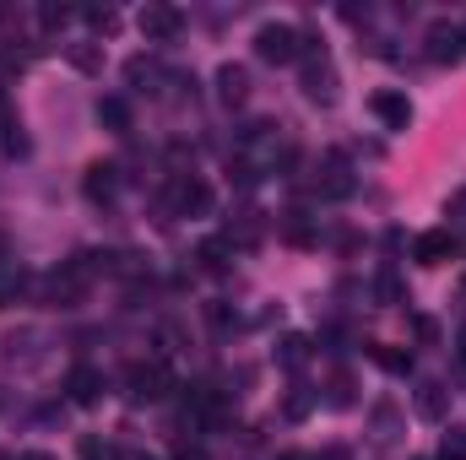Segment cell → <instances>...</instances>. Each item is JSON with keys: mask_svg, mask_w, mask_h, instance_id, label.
I'll return each instance as SVG.
<instances>
[{"mask_svg": "<svg viewBox=\"0 0 466 460\" xmlns=\"http://www.w3.org/2000/svg\"><path fill=\"white\" fill-rule=\"evenodd\" d=\"M293 157V141L282 135V125H249L238 135V174H277Z\"/></svg>", "mask_w": 466, "mask_h": 460, "instance_id": "6da1fadb", "label": "cell"}, {"mask_svg": "<svg viewBox=\"0 0 466 460\" xmlns=\"http://www.w3.org/2000/svg\"><path fill=\"white\" fill-rule=\"evenodd\" d=\"M0 363H5L11 374H38V368L49 363V336H44L38 325H16V331H5V342H0Z\"/></svg>", "mask_w": 466, "mask_h": 460, "instance_id": "7a4b0ae2", "label": "cell"}, {"mask_svg": "<svg viewBox=\"0 0 466 460\" xmlns=\"http://www.w3.org/2000/svg\"><path fill=\"white\" fill-rule=\"evenodd\" d=\"M304 49H309V38H304L293 22H266V27L255 33V55H260L266 65H293V60H304Z\"/></svg>", "mask_w": 466, "mask_h": 460, "instance_id": "3957f363", "label": "cell"}, {"mask_svg": "<svg viewBox=\"0 0 466 460\" xmlns=\"http://www.w3.org/2000/svg\"><path fill=\"white\" fill-rule=\"evenodd\" d=\"M304 98L320 104V109L337 104V65H331V55H326L320 44L304 49Z\"/></svg>", "mask_w": 466, "mask_h": 460, "instance_id": "277c9868", "label": "cell"}, {"mask_svg": "<svg viewBox=\"0 0 466 460\" xmlns=\"http://www.w3.org/2000/svg\"><path fill=\"white\" fill-rule=\"evenodd\" d=\"M136 27H141L147 44H168V38H179L185 16H179V5H168V0H147V5L136 11Z\"/></svg>", "mask_w": 466, "mask_h": 460, "instance_id": "5b68a950", "label": "cell"}, {"mask_svg": "<svg viewBox=\"0 0 466 460\" xmlns=\"http://www.w3.org/2000/svg\"><path fill=\"white\" fill-rule=\"evenodd\" d=\"M423 49H429V60H461V22H451V16H434L429 22V33H423Z\"/></svg>", "mask_w": 466, "mask_h": 460, "instance_id": "8992f818", "label": "cell"}, {"mask_svg": "<svg viewBox=\"0 0 466 460\" xmlns=\"http://www.w3.org/2000/svg\"><path fill=\"white\" fill-rule=\"evenodd\" d=\"M369 115L380 119L385 130H407V125H412V98L396 93V87H380V93L369 98Z\"/></svg>", "mask_w": 466, "mask_h": 460, "instance_id": "52a82bcc", "label": "cell"}, {"mask_svg": "<svg viewBox=\"0 0 466 460\" xmlns=\"http://www.w3.org/2000/svg\"><path fill=\"white\" fill-rule=\"evenodd\" d=\"M207 206H212V185H207V179H196V174L174 179V212H179V217H201Z\"/></svg>", "mask_w": 466, "mask_h": 460, "instance_id": "ba28073f", "label": "cell"}, {"mask_svg": "<svg viewBox=\"0 0 466 460\" xmlns=\"http://www.w3.org/2000/svg\"><path fill=\"white\" fill-rule=\"evenodd\" d=\"M66 390H71L76 406H98V401H104V374H98L93 363H76L71 379H66Z\"/></svg>", "mask_w": 466, "mask_h": 460, "instance_id": "9c48e42d", "label": "cell"}, {"mask_svg": "<svg viewBox=\"0 0 466 460\" xmlns=\"http://www.w3.org/2000/svg\"><path fill=\"white\" fill-rule=\"evenodd\" d=\"M130 395H136V401L168 395V368H163V363H136V368H130Z\"/></svg>", "mask_w": 466, "mask_h": 460, "instance_id": "30bf717a", "label": "cell"}, {"mask_svg": "<svg viewBox=\"0 0 466 460\" xmlns=\"http://www.w3.org/2000/svg\"><path fill=\"white\" fill-rule=\"evenodd\" d=\"M451 255H456V238H451L445 228H429L418 244H412V260H418V265H445Z\"/></svg>", "mask_w": 466, "mask_h": 460, "instance_id": "8fae6325", "label": "cell"}, {"mask_svg": "<svg viewBox=\"0 0 466 460\" xmlns=\"http://www.w3.org/2000/svg\"><path fill=\"white\" fill-rule=\"evenodd\" d=\"M218 98H223V109H244V98H249V71L244 65L218 71Z\"/></svg>", "mask_w": 466, "mask_h": 460, "instance_id": "7c38bea8", "label": "cell"}, {"mask_svg": "<svg viewBox=\"0 0 466 460\" xmlns=\"http://www.w3.org/2000/svg\"><path fill=\"white\" fill-rule=\"evenodd\" d=\"M82 190H87V201H115L119 168H115V163H93V168H87V179H82Z\"/></svg>", "mask_w": 466, "mask_h": 460, "instance_id": "4fadbf2b", "label": "cell"}, {"mask_svg": "<svg viewBox=\"0 0 466 460\" xmlns=\"http://www.w3.org/2000/svg\"><path fill=\"white\" fill-rule=\"evenodd\" d=\"M320 195H331V201H342V195H352V174L342 157H326V179H320Z\"/></svg>", "mask_w": 466, "mask_h": 460, "instance_id": "5bb4252c", "label": "cell"}, {"mask_svg": "<svg viewBox=\"0 0 466 460\" xmlns=\"http://www.w3.org/2000/svg\"><path fill=\"white\" fill-rule=\"evenodd\" d=\"M445 406H451V395H445V385H418V417H445Z\"/></svg>", "mask_w": 466, "mask_h": 460, "instance_id": "9a60e30c", "label": "cell"}, {"mask_svg": "<svg viewBox=\"0 0 466 460\" xmlns=\"http://www.w3.org/2000/svg\"><path fill=\"white\" fill-rule=\"evenodd\" d=\"M98 125H109V130H130V104H125V98H98Z\"/></svg>", "mask_w": 466, "mask_h": 460, "instance_id": "2e32d148", "label": "cell"}, {"mask_svg": "<svg viewBox=\"0 0 466 460\" xmlns=\"http://www.w3.org/2000/svg\"><path fill=\"white\" fill-rule=\"evenodd\" d=\"M369 352L385 374H412V352H401V346H369Z\"/></svg>", "mask_w": 466, "mask_h": 460, "instance_id": "e0dca14e", "label": "cell"}, {"mask_svg": "<svg viewBox=\"0 0 466 460\" xmlns=\"http://www.w3.org/2000/svg\"><path fill=\"white\" fill-rule=\"evenodd\" d=\"M71 65L93 76V71H104V49L98 44H71Z\"/></svg>", "mask_w": 466, "mask_h": 460, "instance_id": "ac0fdd59", "label": "cell"}, {"mask_svg": "<svg viewBox=\"0 0 466 460\" xmlns=\"http://www.w3.org/2000/svg\"><path fill=\"white\" fill-rule=\"evenodd\" d=\"M82 460H125V450L109 445V439H98V434H87L82 439Z\"/></svg>", "mask_w": 466, "mask_h": 460, "instance_id": "d6986e66", "label": "cell"}, {"mask_svg": "<svg viewBox=\"0 0 466 460\" xmlns=\"http://www.w3.org/2000/svg\"><path fill=\"white\" fill-rule=\"evenodd\" d=\"M201 265H207V271H223V265H228V238H207V244H201Z\"/></svg>", "mask_w": 466, "mask_h": 460, "instance_id": "ffe728a7", "label": "cell"}, {"mask_svg": "<svg viewBox=\"0 0 466 460\" xmlns=\"http://www.w3.org/2000/svg\"><path fill=\"white\" fill-rule=\"evenodd\" d=\"M82 16H87V27H93V33H115V27H119L115 5H87Z\"/></svg>", "mask_w": 466, "mask_h": 460, "instance_id": "44dd1931", "label": "cell"}, {"mask_svg": "<svg viewBox=\"0 0 466 460\" xmlns=\"http://www.w3.org/2000/svg\"><path fill=\"white\" fill-rule=\"evenodd\" d=\"M326 401H331V406H352V379L342 374V368L331 374V385H326Z\"/></svg>", "mask_w": 466, "mask_h": 460, "instance_id": "7402d4cb", "label": "cell"}, {"mask_svg": "<svg viewBox=\"0 0 466 460\" xmlns=\"http://www.w3.org/2000/svg\"><path fill=\"white\" fill-rule=\"evenodd\" d=\"M440 460H466V428H451L445 445H440Z\"/></svg>", "mask_w": 466, "mask_h": 460, "instance_id": "603a6c76", "label": "cell"}, {"mask_svg": "<svg viewBox=\"0 0 466 460\" xmlns=\"http://www.w3.org/2000/svg\"><path fill=\"white\" fill-rule=\"evenodd\" d=\"M374 428H380L374 439H380V445H390V439H396V406H380V412H374Z\"/></svg>", "mask_w": 466, "mask_h": 460, "instance_id": "cb8c5ba5", "label": "cell"}, {"mask_svg": "<svg viewBox=\"0 0 466 460\" xmlns=\"http://www.w3.org/2000/svg\"><path fill=\"white\" fill-rule=\"evenodd\" d=\"M304 357H309V342H304V336H288V342H282V363H288V368H299Z\"/></svg>", "mask_w": 466, "mask_h": 460, "instance_id": "d4e9b609", "label": "cell"}, {"mask_svg": "<svg viewBox=\"0 0 466 460\" xmlns=\"http://www.w3.org/2000/svg\"><path fill=\"white\" fill-rule=\"evenodd\" d=\"M38 22L55 33V27H66V22H71V11H66V5H44V11H38Z\"/></svg>", "mask_w": 466, "mask_h": 460, "instance_id": "484cf974", "label": "cell"}, {"mask_svg": "<svg viewBox=\"0 0 466 460\" xmlns=\"http://www.w3.org/2000/svg\"><path fill=\"white\" fill-rule=\"evenodd\" d=\"M309 412V395H288V417H304Z\"/></svg>", "mask_w": 466, "mask_h": 460, "instance_id": "4316f807", "label": "cell"}, {"mask_svg": "<svg viewBox=\"0 0 466 460\" xmlns=\"http://www.w3.org/2000/svg\"><path fill=\"white\" fill-rule=\"evenodd\" d=\"M16 460H55V455H49V450H22Z\"/></svg>", "mask_w": 466, "mask_h": 460, "instance_id": "83f0119b", "label": "cell"}, {"mask_svg": "<svg viewBox=\"0 0 466 460\" xmlns=\"http://www.w3.org/2000/svg\"><path fill=\"white\" fill-rule=\"evenodd\" d=\"M277 460H315V455H304V450H288V455H277Z\"/></svg>", "mask_w": 466, "mask_h": 460, "instance_id": "f1b7e54d", "label": "cell"}, {"mask_svg": "<svg viewBox=\"0 0 466 460\" xmlns=\"http://www.w3.org/2000/svg\"><path fill=\"white\" fill-rule=\"evenodd\" d=\"M125 460H157V455H125Z\"/></svg>", "mask_w": 466, "mask_h": 460, "instance_id": "f546056e", "label": "cell"}, {"mask_svg": "<svg viewBox=\"0 0 466 460\" xmlns=\"http://www.w3.org/2000/svg\"><path fill=\"white\" fill-rule=\"evenodd\" d=\"M461 49H466V22H461Z\"/></svg>", "mask_w": 466, "mask_h": 460, "instance_id": "4dcf8cb0", "label": "cell"}, {"mask_svg": "<svg viewBox=\"0 0 466 460\" xmlns=\"http://www.w3.org/2000/svg\"><path fill=\"white\" fill-rule=\"evenodd\" d=\"M461 357H466V331H461Z\"/></svg>", "mask_w": 466, "mask_h": 460, "instance_id": "1f68e13d", "label": "cell"}, {"mask_svg": "<svg viewBox=\"0 0 466 460\" xmlns=\"http://www.w3.org/2000/svg\"><path fill=\"white\" fill-rule=\"evenodd\" d=\"M423 460H429V455H423Z\"/></svg>", "mask_w": 466, "mask_h": 460, "instance_id": "d6a6232c", "label": "cell"}]
</instances>
